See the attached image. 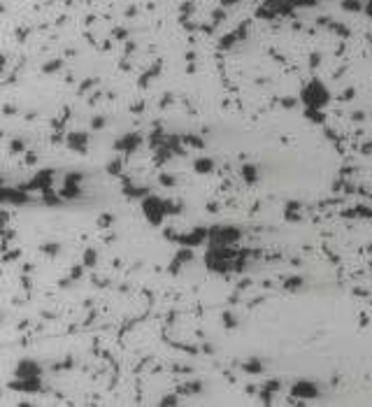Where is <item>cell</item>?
<instances>
[{
  "mask_svg": "<svg viewBox=\"0 0 372 407\" xmlns=\"http://www.w3.org/2000/svg\"><path fill=\"white\" fill-rule=\"evenodd\" d=\"M142 207H144V214H147V219L151 221V224H161V219H163V214L168 212V205L165 203H161L158 198H144V203H142Z\"/></svg>",
  "mask_w": 372,
  "mask_h": 407,
  "instance_id": "1",
  "label": "cell"
},
{
  "mask_svg": "<svg viewBox=\"0 0 372 407\" xmlns=\"http://www.w3.org/2000/svg\"><path fill=\"white\" fill-rule=\"evenodd\" d=\"M303 100L310 105V107H317V105H324L328 100V93H326L324 84H319V81H312L310 86L303 91Z\"/></svg>",
  "mask_w": 372,
  "mask_h": 407,
  "instance_id": "2",
  "label": "cell"
},
{
  "mask_svg": "<svg viewBox=\"0 0 372 407\" xmlns=\"http://www.w3.org/2000/svg\"><path fill=\"white\" fill-rule=\"evenodd\" d=\"M40 368L35 366L33 361H23L19 368H16V375H19L21 380H28V377H40Z\"/></svg>",
  "mask_w": 372,
  "mask_h": 407,
  "instance_id": "3",
  "label": "cell"
},
{
  "mask_svg": "<svg viewBox=\"0 0 372 407\" xmlns=\"http://www.w3.org/2000/svg\"><path fill=\"white\" fill-rule=\"evenodd\" d=\"M140 144V137L133 135V133H128L126 137H121L119 142H116V149H121V151H133Z\"/></svg>",
  "mask_w": 372,
  "mask_h": 407,
  "instance_id": "4",
  "label": "cell"
},
{
  "mask_svg": "<svg viewBox=\"0 0 372 407\" xmlns=\"http://www.w3.org/2000/svg\"><path fill=\"white\" fill-rule=\"evenodd\" d=\"M68 142H70V147H72V149H79V151H84V147H86V135H84V133H79V135H74V133H72V135L68 137Z\"/></svg>",
  "mask_w": 372,
  "mask_h": 407,
  "instance_id": "5",
  "label": "cell"
},
{
  "mask_svg": "<svg viewBox=\"0 0 372 407\" xmlns=\"http://www.w3.org/2000/svg\"><path fill=\"white\" fill-rule=\"evenodd\" d=\"M212 165H214V163H212L210 158H200V161H196V170H198V172H210Z\"/></svg>",
  "mask_w": 372,
  "mask_h": 407,
  "instance_id": "6",
  "label": "cell"
},
{
  "mask_svg": "<svg viewBox=\"0 0 372 407\" xmlns=\"http://www.w3.org/2000/svg\"><path fill=\"white\" fill-rule=\"evenodd\" d=\"M244 370H249V373H254V375H256V373H261L263 368H261V363H256V361H251V363H247V366H244Z\"/></svg>",
  "mask_w": 372,
  "mask_h": 407,
  "instance_id": "7",
  "label": "cell"
},
{
  "mask_svg": "<svg viewBox=\"0 0 372 407\" xmlns=\"http://www.w3.org/2000/svg\"><path fill=\"white\" fill-rule=\"evenodd\" d=\"M242 177H247L249 182H254V179H256V175H254V168H251V165H247V168L242 170Z\"/></svg>",
  "mask_w": 372,
  "mask_h": 407,
  "instance_id": "8",
  "label": "cell"
},
{
  "mask_svg": "<svg viewBox=\"0 0 372 407\" xmlns=\"http://www.w3.org/2000/svg\"><path fill=\"white\" fill-rule=\"evenodd\" d=\"M186 261H191V251H179L177 254V263H186Z\"/></svg>",
  "mask_w": 372,
  "mask_h": 407,
  "instance_id": "9",
  "label": "cell"
},
{
  "mask_svg": "<svg viewBox=\"0 0 372 407\" xmlns=\"http://www.w3.org/2000/svg\"><path fill=\"white\" fill-rule=\"evenodd\" d=\"M84 258H86V261H84V263H86V265H93V263H95V254H93V251H91V249L86 251V256H84Z\"/></svg>",
  "mask_w": 372,
  "mask_h": 407,
  "instance_id": "10",
  "label": "cell"
},
{
  "mask_svg": "<svg viewBox=\"0 0 372 407\" xmlns=\"http://www.w3.org/2000/svg\"><path fill=\"white\" fill-rule=\"evenodd\" d=\"M58 65H61V63H58V61H54V63H49V65H47V68H44V70H47V72H51V70H56V68H58Z\"/></svg>",
  "mask_w": 372,
  "mask_h": 407,
  "instance_id": "11",
  "label": "cell"
},
{
  "mask_svg": "<svg viewBox=\"0 0 372 407\" xmlns=\"http://www.w3.org/2000/svg\"><path fill=\"white\" fill-rule=\"evenodd\" d=\"M161 182H163V184H170V186H172V182H175V179H172V177H168V175H163Z\"/></svg>",
  "mask_w": 372,
  "mask_h": 407,
  "instance_id": "12",
  "label": "cell"
},
{
  "mask_svg": "<svg viewBox=\"0 0 372 407\" xmlns=\"http://www.w3.org/2000/svg\"><path fill=\"white\" fill-rule=\"evenodd\" d=\"M221 2H223V5H235L237 0H221Z\"/></svg>",
  "mask_w": 372,
  "mask_h": 407,
  "instance_id": "13",
  "label": "cell"
}]
</instances>
